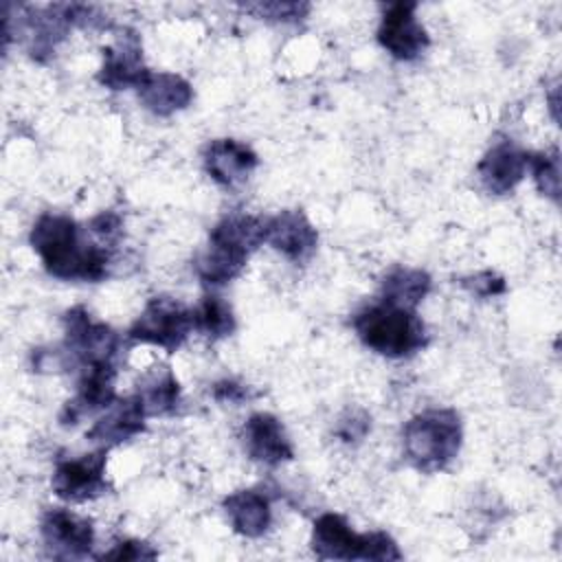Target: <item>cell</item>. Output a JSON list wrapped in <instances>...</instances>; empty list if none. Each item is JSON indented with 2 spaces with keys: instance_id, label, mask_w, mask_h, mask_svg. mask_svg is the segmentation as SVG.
Here are the masks:
<instances>
[{
  "instance_id": "1",
  "label": "cell",
  "mask_w": 562,
  "mask_h": 562,
  "mask_svg": "<svg viewBox=\"0 0 562 562\" xmlns=\"http://www.w3.org/2000/svg\"><path fill=\"white\" fill-rule=\"evenodd\" d=\"M31 246L40 255L46 272L57 279L101 281L108 274V246L86 244L77 222L68 215H40L31 231Z\"/></svg>"
},
{
  "instance_id": "2",
  "label": "cell",
  "mask_w": 562,
  "mask_h": 562,
  "mask_svg": "<svg viewBox=\"0 0 562 562\" xmlns=\"http://www.w3.org/2000/svg\"><path fill=\"white\" fill-rule=\"evenodd\" d=\"M266 241V220L233 213L220 220L209 235V246L195 259V272L206 285H224L239 277L248 257Z\"/></svg>"
},
{
  "instance_id": "3",
  "label": "cell",
  "mask_w": 562,
  "mask_h": 562,
  "mask_svg": "<svg viewBox=\"0 0 562 562\" xmlns=\"http://www.w3.org/2000/svg\"><path fill=\"white\" fill-rule=\"evenodd\" d=\"M353 329L362 345L386 358H408L428 342L426 325L415 310L375 303L353 316Z\"/></svg>"
},
{
  "instance_id": "4",
  "label": "cell",
  "mask_w": 562,
  "mask_h": 562,
  "mask_svg": "<svg viewBox=\"0 0 562 562\" xmlns=\"http://www.w3.org/2000/svg\"><path fill=\"white\" fill-rule=\"evenodd\" d=\"M461 422L452 408H430L404 424V454L422 472L443 470L461 448Z\"/></svg>"
},
{
  "instance_id": "5",
  "label": "cell",
  "mask_w": 562,
  "mask_h": 562,
  "mask_svg": "<svg viewBox=\"0 0 562 562\" xmlns=\"http://www.w3.org/2000/svg\"><path fill=\"white\" fill-rule=\"evenodd\" d=\"M312 549L321 560H400L395 540L384 531L356 533L340 514H323L314 520Z\"/></svg>"
},
{
  "instance_id": "6",
  "label": "cell",
  "mask_w": 562,
  "mask_h": 562,
  "mask_svg": "<svg viewBox=\"0 0 562 562\" xmlns=\"http://www.w3.org/2000/svg\"><path fill=\"white\" fill-rule=\"evenodd\" d=\"M193 329V312L169 296H154L132 323L127 336L136 342L162 347L173 353L187 340Z\"/></svg>"
},
{
  "instance_id": "7",
  "label": "cell",
  "mask_w": 562,
  "mask_h": 562,
  "mask_svg": "<svg viewBox=\"0 0 562 562\" xmlns=\"http://www.w3.org/2000/svg\"><path fill=\"white\" fill-rule=\"evenodd\" d=\"M64 367L92 364L101 360H114L119 351V336L105 323L94 321L86 307H72L64 314Z\"/></svg>"
},
{
  "instance_id": "8",
  "label": "cell",
  "mask_w": 562,
  "mask_h": 562,
  "mask_svg": "<svg viewBox=\"0 0 562 562\" xmlns=\"http://www.w3.org/2000/svg\"><path fill=\"white\" fill-rule=\"evenodd\" d=\"M105 463V450L57 461L50 479L53 492L70 503H83L101 496L108 490Z\"/></svg>"
},
{
  "instance_id": "9",
  "label": "cell",
  "mask_w": 562,
  "mask_h": 562,
  "mask_svg": "<svg viewBox=\"0 0 562 562\" xmlns=\"http://www.w3.org/2000/svg\"><path fill=\"white\" fill-rule=\"evenodd\" d=\"M415 2L404 0L389 4L378 29L380 46L400 61H411L419 57L430 44L426 29L415 15Z\"/></svg>"
},
{
  "instance_id": "10",
  "label": "cell",
  "mask_w": 562,
  "mask_h": 562,
  "mask_svg": "<svg viewBox=\"0 0 562 562\" xmlns=\"http://www.w3.org/2000/svg\"><path fill=\"white\" fill-rule=\"evenodd\" d=\"M40 531L48 553L59 560L86 558L94 544L92 522L64 507L46 509L40 522Z\"/></svg>"
},
{
  "instance_id": "11",
  "label": "cell",
  "mask_w": 562,
  "mask_h": 562,
  "mask_svg": "<svg viewBox=\"0 0 562 562\" xmlns=\"http://www.w3.org/2000/svg\"><path fill=\"white\" fill-rule=\"evenodd\" d=\"M81 378L77 384V393L70 402H66L59 422L64 426H75L81 417L92 415L97 411L108 408L116 400L114 378L116 369L112 360H101L81 367Z\"/></svg>"
},
{
  "instance_id": "12",
  "label": "cell",
  "mask_w": 562,
  "mask_h": 562,
  "mask_svg": "<svg viewBox=\"0 0 562 562\" xmlns=\"http://www.w3.org/2000/svg\"><path fill=\"white\" fill-rule=\"evenodd\" d=\"M143 46L132 29H123L114 46L103 48V66L99 70V81L110 90L136 88L145 77Z\"/></svg>"
},
{
  "instance_id": "13",
  "label": "cell",
  "mask_w": 562,
  "mask_h": 562,
  "mask_svg": "<svg viewBox=\"0 0 562 562\" xmlns=\"http://www.w3.org/2000/svg\"><path fill=\"white\" fill-rule=\"evenodd\" d=\"M244 448L257 463L281 465L294 457V448L283 430V424L270 413H255L241 428Z\"/></svg>"
},
{
  "instance_id": "14",
  "label": "cell",
  "mask_w": 562,
  "mask_h": 562,
  "mask_svg": "<svg viewBox=\"0 0 562 562\" xmlns=\"http://www.w3.org/2000/svg\"><path fill=\"white\" fill-rule=\"evenodd\" d=\"M266 241L292 261H305L318 244V233L303 211L288 209L266 220Z\"/></svg>"
},
{
  "instance_id": "15",
  "label": "cell",
  "mask_w": 562,
  "mask_h": 562,
  "mask_svg": "<svg viewBox=\"0 0 562 562\" xmlns=\"http://www.w3.org/2000/svg\"><path fill=\"white\" fill-rule=\"evenodd\" d=\"M257 165V154L235 138H215L204 149V169L222 187L241 184Z\"/></svg>"
},
{
  "instance_id": "16",
  "label": "cell",
  "mask_w": 562,
  "mask_h": 562,
  "mask_svg": "<svg viewBox=\"0 0 562 562\" xmlns=\"http://www.w3.org/2000/svg\"><path fill=\"white\" fill-rule=\"evenodd\" d=\"M476 171L485 191L505 195L522 180L527 171V154L520 151L512 140H501L487 149Z\"/></svg>"
},
{
  "instance_id": "17",
  "label": "cell",
  "mask_w": 562,
  "mask_h": 562,
  "mask_svg": "<svg viewBox=\"0 0 562 562\" xmlns=\"http://www.w3.org/2000/svg\"><path fill=\"white\" fill-rule=\"evenodd\" d=\"M136 92L143 105L156 116H171L173 112L184 110L193 99L191 83L176 72L147 70L136 86Z\"/></svg>"
},
{
  "instance_id": "18",
  "label": "cell",
  "mask_w": 562,
  "mask_h": 562,
  "mask_svg": "<svg viewBox=\"0 0 562 562\" xmlns=\"http://www.w3.org/2000/svg\"><path fill=\"white\" fill-rule=\"evenodd\" d=\"M145 408L138 400V395L114 400L105 415L94 422V426L88 430V439L103 443V446H116L134 435L145 430Z\"/></svg>"
},
{
  "instance_id": "19",
  "label": "cell",
  "mask_w": 562,
  "mask_h": 562,
  "mask_svg": "<svg viewBox=\"0 0 562 562\" xmlns=\"http://www.w3.org/2000/svg\"><path fill=\"white\" fill-rule=\"evenodd\" d=\"M224 512L239 536L259 538L272 522L268 496L257 490H237L224 498Z\"/></svg>"
},
{
  "instance_id": "20",
  "label": "cell",
  "mask_w": 562,
  "mask_h": 562,
  "mask_svg": "<svg viewBox=\"0 0 562 562\" xmlns=\"http://www.w3.org/2000/svg\"><path fill=\"white\" fill-rule=\"evenodd\" d=\"M430 292V277L419 268L397 266L382 281V301L415 310Z\"/></svg>"
},
{
  "instance_id": "21",
  "label": "cell",
  "mask_w": 562,
  "mask_h": 562,
  "mask_svg": "<svg viewBox=\"0 0 562 562\" xmlns=\"http://www.w3.org/2000/svg\"><path fill=\"white\" fill-rule=\"evenodd\" d=\"M138 400L149 415H171L180 404V384L169 369L149 373L138 386Z\"/></svg>"
},
{
  "instance_id": "22",
  "label": "cell",
  "mask_w": 562,
  "mask_h": 562,
  "mask_svg": "<svg viewBox=\"0 0 562 562\" xmlns=\"http://www.w3.org/2000/svg\"><path fill=\"white\" fill-rule=\"evenodd\" d=\"M191 312H193V327L213 340L231 336L235 331V314L222 296L209 294Z\"/></svg>"
},
{
  "instance_id": "23",
  "label": "cell",
  "mask_w": 562,
  "mask_h": 562,
  "mask_svg": "<svg viewBox=\"0 0 562 562\" xmlns=\"http://www.w3.org/2000/svg\"><path fill=\"white\" fill-rule=\"evenodd\" d=\"M527 167H531L536 187L553 202L560 200V154L558 149H544L527 154Z\"/></svg>"
},
{
  "instance_id": "24",
  "label": "cell",
  "mask_w": 562,
  "mask_h": 562,
  "mask_svg": "<svg viewBox=\"0 0 562 562\" xmlns=\"http://www.w3.org/2000/svg\"><path fill=\"white\" fill-rule=\"evenodd\" d=\"M248 13H252L259 20H272V22H301L310 4L305 2H255V4H244Z\"/></svg>"
},
{
  "instance_id": "25",
  "label": "cell",
  "mask_w": 562,
  "mask_h": 562,
  "mask_svg": "<svg viewBox=\"0 0 562 562\" xmlns=\"http://www.w3.org/2000/svg\"><path fill=\"white\" fill-rule=\"evenodd\" d=\"M88 231L99 239V244H114L121 237L123 220L114 211H101L88 222Z\"/></svg>"
},
{
  "instance_id": "26",
  "label": "cell",
  "mask_w": 562,
  "mask_h": 562,
  "mask_svg": "<svg viewBox=\"0 0 562 562\" xmlns=\"http://www.w3.org/2000/svg\"><path fill=\"white\" fill-rule=\"evenodd\" d=\"M371 419H369V415L364 413V411H347L342 417H340V422H338V426H336V435L345 441V443H351V441H360L367 432H369V428H371V424H369Z\"/></svg>"
},
{
  "instance_id": "27",
  "label": "cell",
  "mask_w": 562,
  "mask_h": 562,
  "mask_svg": "<svg viewBox=\"0 0 562 562\" xmlns=\"http://www.w3.org/2000/svg\"><path fill=\"white\" fill-rule=\"evenodd\" d=\"M154 558H158V551L143 540L116 542L110 551L99 555V560H154Z\"/></svg>"
},
{
  "instance_id": "28",
  "label": "cell",
  "mask_w": 562,
  "mask_h": 562,
  "mask_svg": "<svg viewBox=\"0 0 562 562\" xmlns=\"http://www.w3.org/2000/svg\"><path fill=\"white\" fill-rule=\"evenodd\" d=\"M461 285H463L465 290H470L472 294L483 296V299L496 296V294H503V292H505V281H503V277H498V274H494V272H490V270L479 272V274H474V277L461 279Z\"/></svg>"
},
{
  "instance_id": "29",
  "label": "cell",
  "mask_w": 562,
  "mask_h": 562,
  "mask_svg": "<svg viewBox=\"0 0 562 562\" xmlns=\"http://www.w3.org/2000/svg\"><path fill=\"white\" fill-rule=\"evenodd\" d=\"M213 395L220 402H231V404H239L248 397V389L244 384H237L233 380H222L213 386Z\"/></svg>"
}]
</instances>
